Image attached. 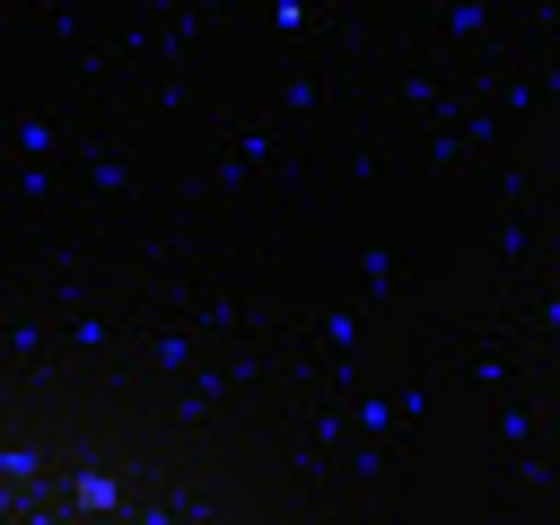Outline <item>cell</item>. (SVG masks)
<instances>
[{"label": "cell", "instance_id": "cell-1", "mask_svg": "<svg viewBox=\"0 0 560 525\" xmlns=\"http://www.w3.org/2000/svg\"><path fill=\"white\" fill-rule=\"evenodd\" d=\"M70 499H79V508H122V481H114V472H79Z\"/></svg>", "mask_w": 560, "mask_h": 525}]
</instances>
